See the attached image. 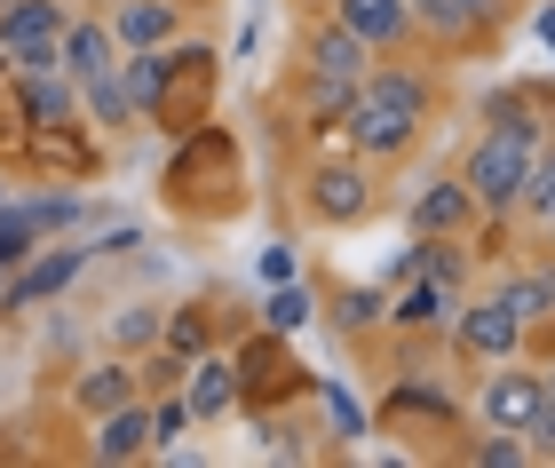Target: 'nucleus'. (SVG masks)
I'll use <instances>...</instances> for the list:
<instances>
[{
	"instance_id": "1",
	"label": "nucleus",
	"mask_w": 555,
	"mask_h": 468,
	"mask_svg": "<svg viewBox=\"0 0 555 468\" xmlns=\"http://www.w3.org/2000/svg\"><path fill=\"white\" fill-rule=\"evenodd\" d=\"M421 119H428V80L405 72V64H373L358 80V95H349L341 128H349V143H358L365 159H397L421 135Z\"/></svg>"
},
{
	"instance_id": "2",
	"label": "nucleus",
	"mask_w": 555,
	"mask_h": 468,
	"mask_svg": "<svg viewBox=\"0 0 555 468\" xmlns=\"http://www.w3.org/2000/svg\"><path fill=\"white\" fill-rule=\"evenodd\" d=\"M532 152H540V135H524V128H485V135H476V152H468V167H461L468 199L485 207V214H508L516 191H524V176H532Z\"/></svg>"
},
{
	"instance_id": "3",
	"label": "nucleus",
	"mask_w": 555,
	"mask_h": 468,
	"mask_svg": "<svg viewBox=\"0 0 555 468\" xmlns=\"http://www.w3.org/2000/svg\"><path fill=\"white\" fill-rule=\"evenodd\" d=\"M64 40V9L56 0H0V64L16 72H48Z\"/></svg>"
},
{
	"instance_id": "4",
	"label": "nucleus",
	"mask_w": 555,
	"mask_h": 468,
	"mask_svg": "<svg viewBox=\"0 0 555 468\" xmlns=\"http://www.w3.org/2000/svg\"><path fill=\"white\" fill-rule=\"evenodd\" d=\"M452 341H461V358H468V365H508V358L524 350V326H516V310L492 294V302H468V310H461Z\"/></svg>"
},
{
	"instance_id": "5",
	"label": "nucleus",
	"mask_w": 555,
	"mask_h": 468,
	"mask_svg": "<svg viewBox=\"0 0 555 468\" xmlns=\"http://www.w3.org/2000/svg\"><path fill=\"white\" fill-rule=\"evenodd\" d=\"M365 207H373L365 167H349V159L310 167V214H318V223H365Z\"/></svg>"
},
{
	"instance_id": "6",
	"label": "nucleus",
	"mask_w": 555,
	"mask_h": 468,
	"mask_svg": "<svg viewBox=\"0 0 555 468\" xmlns=\"http://www.w3.org/2000/svg\"><path fill=\"white\" fill-rule=\"evenodd\" d=\"M80 262H88V246H33V270H16L9 278V294H0V310H33V302H48V294H64L72 278H80Z\"/></svg>"
},
{
	"instance_id": "7",
	"label": "nucleus",
	"mask_w": 555,
	"mask_h": 468,
	"mask_svg": "<svg viewBox=\"0 0 555 468\" xmlns=\"http://www.w3.org/2000/svg\"><path fill=\"white\" fill-rule=\"evenodd\" d=\"M547 405V374H524V365H508V374H492L485 381V429H516Z\"/></svg>"
},
{
	"instance_id": "8",
	"label": "nucleus",
	"mask_w": 555,
	"mask_h": 468,
	"mask_svg": "<svg viewBox=\"0 0 555 468\" xmlns=\"http://www.w3.org/2000/svg\"><path fill=\"white\" fill-rule=\"evenodd\" d=\"M104 468H128V460H143L151 453V405L143 398H128V405H112V413H95V445H88Z\"/></svg>"
},
{
	"instance_id": "9",
	"label": "nucleus",
	"mask_w": 555,
	"mask_h": 468,
	"mask_svg": "<svg viewBox=\"0 0 555 468\" xmlns=\"http://www.w3.org/2000/svg\"><path fill=\"white\" fill-rule=\"evenodd\" d=\"M119 64V40L104 16H64V40H56V72H72V80H95V72Z\"/></svg>"
},
{
	"instance_id": "10",
	"label": "nucleus",
	"mask_w": 555,
	"mask_h": 468,
	"mask_svg": "<svg viewBox=\"0 0 555 468\" xmlns=\"http://www.w3.org/2000/svg\"><path fill=\"white\" fill-rule=\"evenodd\" d=\"M104 24H112L119 48H175L183 9H175V0H119V9H104Z\"/></svg>"
},
{
	"instance_id": "11",
	"label": "nucleus",
	"mask_w": 555,
	"mask_h": 468,
	"mask_svg": "<svg viewBox=\"0 0 555 468\" xmlns=\"http://www.w3.org/2000/svg\"><path fill=\"white\" fill-rule=\"evenodd\" d=\"M334 24H349V32H358L373 56L413 40V9H405V0H334Z\"/></svg>"
},
{
	"instance_id": "12",
	"label": "nucleus",
	"mask_w": 555,
	"mask_h": 468,
	"mask_svg": "<svg viewBox=\"0 0 555 468\" xmlns=\"http://www.w3.org/2000/svg\"><path fill=\"white\" fill-rule=\"evenodd\" d=\"M365 72H373V48L349 32V24L325 16L318 32H310V80H349V88H358Z\"/></svg>"
},
{
	"instance_id": "13",
	"label": "nucleus",
	"mask_w": 555,
	"mask_h": 468,
	"mask_svg": "<svg viewBox=\"0 0 555 468\" xmlns=\"http://www.w3.org/2000/svg\"><path fill=\"white\" fill-rule=\"evenodd\" d=\"M16 112L33 119V128H64V119H80V80L72 72H24V88H16Z\"/></svg>"
},
{
	"instance_id": "14",
	"label": "nucleus",
	"mask_w": 555,
	"mask_h": 468,
	"mask_svg": "<svg viewBox=\"0 0 555 468\" xmlns=\"http://www.w3.org/2000/svg\"><path fill=\"white\" fill-rule=\"evenodd\" d=\"M183 405H191V421H222V413L238 405V374H231V358H198L183 365Z\"/></svg>"
},
{
	"instance_id": "15",
	"label": "nucleus",
	"mask_w": 555,
	"mask_h": 468,
	"mask_svg": "<svg viewBox=\"0 0 555 468\" xmlns=\"http://www.w3.org/2000/svg\"><path fill=\"white\" fill-rule=\"evenodd\" d=\"M476 214V199H468V183L452 176V183H428V191H413V231L421 238H452Z\"/></svg>"
},
{
	"instance_id": "16",
	"label": "nucleus",
	"mask_w": 555,
	"mask_h": 468,
	"mask_svg": "<svg viewBox=\"0 0 555 468\" xmlns=\"http://www.w3.org/2000/svg\"><path fill=\"white\" fill-rule=\"evenodd\" d=\"M135 389H143V374H135V365H119V358H104V365H88V374H80V381H72V405H80V413H88V421H95V413H112V405H128V398H135Z\"/></svg>"
},
{
	"instance_id": "17",
	"label": "nucleus",
	"mask_w": 555,
	"mask_h": 468,
	"mask_svg": "<svg viewBox=\"0 0 555 468\" xmlns=\"http://www.w3.org/2000/svg\"><path fill=\"white\" fill-rule=\"evenodd\" d=\"M500 302L516 310V326L532 334V326H555V270L540 262V270H516L508 286H500Z\"/></svg>"
},
{
	"instance_id": "18",
	"label": "nucleus",
	"mask_w": 555,
	"mask_h": 468,
	"mask_svg": "<svg viewBox=\"0 0 555 468\" xmlns=\"http://www.w3.org/2000/svg\"><path fill=\"white\" fill-rule=\"evenodd\" d=\"M389 310V326H405V334H428V326H444V310H452V294L437 286V278H413L397 302H382Z\"/></svg>"
},
{
	"instance_id": "19",
	"label": "nucleus",
	"mask_w": 555,
	"mask_h": 468,
	"mask_svg": "<svg viewBox=\"0 0 555 468\" xmlns=\"http://www.w3.org/2000/svg\"><path fill=\"white\" fill-rule=\"evenodd\" d=\"M80 112L95 119V128H135V104H128V80L112 72H95V80H80Z\"/></svg>"
},
{
	"instance_id": "20",
	"label": "nucleus",
	"mask_w": 555,
	"mask_h": 468,
	"mask_svg": "<svg viewBox=\"0 0 555 468\" xmlns=\"http://www.w3.org/2000/svg\"><path fill=\"white\" fill-rule=\"evenodd\" d=\"M88 119H64V128H33V159L64 167V176H88V143H80Z\"/></svg>"
},
{
	"instance_id": "21",
	"label": "nucleus",
	"mask_w": 555,
	"mask_h": 468,
	"mask_svg": "<svg viewBox=\"0 0 555 468\" xmlns=\"http://www.w3.org/2000/svg\"><path fill=\"white\" fill-rule=\"evenodd\" d=\"M516 207L532 214L540 231H555V152H532V176H524V191H516Z\"/></svg>"
},
{
	"instance_id": "22",
	"label": "nucleus",
	"mask_w": 555,
	"mask_h": 468,
	"mask_svg": "<svg viewBox=\"0 0 555 468\" xmlns=\"http://www.w3.org/2000/svg\"><path fill=\"white\" fill-rule=\"evenodd\" d=\"M310 310H318V302H310V286H301V278H294V286L278 278V294L262 302V326H270V334H294V326H310Z\"/></svg>"
},
{
	"instance_id": "23",
	"label": "nucleus",
	"mask_w": 555,
	"mask_h": 468,
	"mask_svg": "<svg viewBox=\"0 0 555 468\" xmlns=\"http://www.w3.org/2000/svg\"><path fill=\"white\" fill-rule=\"evenodd\" d=\"M476 460H485V468H524V460H532V445H524L516 429H492L485 445H476Z\"/></svg>"
},
{
	"instance_id": "24",
	"label": "nucleus",
	"mask_w": 555,
	"mask_h": 468,
	"mask_svg": "<svg viewBox=\"0 0 555 468\" xmlns=\"http://www.w3.org/2000/svg\"><path fill=\"white\" fill-rule=\"evenodd\" d=\"M183 429H191V405H183V398H159V405H151V445H175Z\"/></svg>"
},
{
	"instance_id": "25",
	"label": "nucleus",
	"mask_w": 555,
	"mask_h": 468,
	"mask_svg": "<svg viewBox=\"0 0 555 468\" xmlns=\"http://www.w3.org/2000/svg\"><path fill=\"white\" fill-rule=\"evenodd\" d=\"M159 334H167V326H159V310H128V317L112 326L119 350H143V341H159Z\"/></svg>"
},
{
	"instance_id": "26",
	"label": "nucleus",
	"mask_w": 555,
	"mask_h": 468,
	"mask_svg": "<svg viewBox=\"0 0 555 468\" xmlns=\"http://www.w3.org/2000/svg\"><path fill=\"white\" fill-rule=\"evenodd\" d=\"M16 214H24V223H33V231L48 238V231H64V223H72V214H80V207H72V199H24Z\"/></svg>"
},
{
	"instance_id": "27",
	"label": "nucleus",
	"mask_w": 555,
	"mask_h": 468,
	"mask_svg": "<svg viewBox=\"0 0 555 468\" xmlns=\"http://www.w3.org/2000/svg\"><path fill=\"white\" fill-rule=\"evenodd\" d=\"M524 445H532V460H555V398L524 421Z\"/></svg>"
},
{
	"instance_id": "28",
	"label": "nucleus",
	"mask_w": 555,
	"mask_h": 468,
	"mask_svg": "<svg viewBox=\"0 0 555 468\" xmlns=\"http://www.w3.org/2000/svg\"><path fill=\"white\" fill-rule=\"evenodd\" d=\"M373 317H382V294H365V286H358V294H341V326H349V334L373 326Z\"/></svg>"
},
{
	"instance_id": "29",
	"label": "nucleus",
	"mask_w": 555,
	"mask_h": 468,
	"mask_svg": "<svg viewBox=\"0 0 555 468\" xmlns=\"http://www.w3.org/2000/svg\"><path fill=\"white\" fill-rule=\"evenodd\" d=\"M540 40H555V9H540Z\"/></svg>"
},
{
	"instance_id": "30",
	"label": "nucleus",
	"mask_w": 555,
	"mask_h": 468,
	"mask_svg": "<svg viewBox=\"0 0 555 468\" xmlns=\"http://www.w3.org/2000/svg\"><path fill=\"white\" fill-rule=\"evenodd\" d=\"M0 294H9V262H0Z\"/></svg>"
},
{
	"instance_id": "31",
	"label": "nucleus",
	"mask_w": 555,
	"mask_h": 468,
	"mask_svg": "<svg viewBox=\"0 0 555 468\" xmlns=\"http://www.w3.org/2000/svg\"><path fill=\"white\" fill-rule=\"evenodd\" d=\"M547 398H555V374H547Z\"/></svg>"
},
{
	"instance_id": "32",
	"label": "nucleus",
	"mask_w": 555,
	"mask_h": 468,
	"mask_svg": "<svg viewBox=\"0 0 555 468\" xmlns=\"http://www.w3.org/2000/svg\"><path fill=\"white\" fill-rule=\"evenodd\" d=\"M104 9H119V0H104Z\"/></svg>"
},
{
	"instance_id": "33",
	"label": "nucleus",
	"mask_w": 555,
	"mask_h": 468,
	"mask_svg": "<svg viewBox=\"0 0 555 468\" xmlns=\"http://www.w3.org/2000/svg\"><path fill=\"white\" fill-rule=\"evenodd\" d=\"M405 9H421V0H405Z\"/></svg>"
},
{
	"instance_id": "34",
	"label": "nucleus",
	"mask_w": 555,
	"mask_h": 468,
	"mask_svg": "<svg viewBox=\"0 0 555 468\" xmlns=\"http://www.w3.org/2000/svg\"><path fill=\"white\" fill-rule=\"evenodd\" d=\"M325 9H334V0H325Z\"/></svg>"
}]
</instances>
